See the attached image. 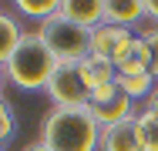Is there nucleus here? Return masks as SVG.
Masks as SVG:
<instances>
[{
  "label": "nucleus",
  "instance_id": "nucleus-20",
  "mask_svg": "<svg viewBox=\"0 0 158 151\" xmlns=\"http://www.w3.org/2000/svg\"><path fill=\"white\" fill-rule=\"evenodd\" d=\"M24 151H51V148H47L44 141H34V145H27V148H24Z\"/></svg>",
  "mask_w": 158,
  "mask_h": 151
},
{
  "label": "nucleus",
  "instance_id": "nucleus-10",
  "mask_svg": "<svg viewBox=\"0 0 158 151\" xmlns=\"http://www.w3.org/2000/svg\"><path fill=\"white\" fill-rule=\"evenodd\" d=\"M141 17H145V3L141 0H104V24L131 27Z\"/></svg>",
  "mask_w": 158,
  "mask_h": 151
},
{
  "label": "nucleus",
  "instance_id": "nucleus-4",
  "mask_svg": "<svg viewBox=\"0 0 158 151\" xmlns=\"http://www.w3.org/2000/svg\"><path fill=\"white\" fill-rule=\"evenodd\" d=\"M44 91L54 101V108H88V101H91V91L84 84L77 64H57Z\"/></svg>",
  "mask_w": 158,
  "mask_h": 151
},
{
  "label": "nucleus",
  "instance_id": "nucleus-18",
  "mask_svg": "<svg viewBox=\"0 0 158 151\" xmlns=\"http://www.w3.org/2000/svg\"><path fill=\"white\" fill-rule=\"evenodd\" d=\"M141 3H145V17L155 20V27H158V0H141Z\"/></svg>",
  "mask_w": 158,
  "mask_h": 151
},
{
  "label": "nucleus",
  "instance_id": "nucleus-22",
  "mask_svg": "<svg viewBox=\"0 0 158 151\" xmlns=\"http://www.w3.org/2000/svg\"><path fill=\"white\" fill-rule=\"evenodd\" d=\"M0 151H3V148H0Z\"/></svg>",
  "mask_w": 158,
  "mask_h": 151
},
{
  "label": "nucleus",
  "instance_id": "nucleus-7",
  "mask_svg": "<svg viewBox=\"0 0 158 151\" xmlns=\"http://www.w3.org/2000/svg\"><path fill=\"white\" fill-rule=\"evenodd\" d=\"M98 151H141L135 118L118 121L111 128H101V145H98Z\"/></svg>",
  "mask_w": 158,
  "mask_h": 151
},
{
  "label": "nucleus",
  "instance_id": "nucleus-6",
  "mask_svg": "<svg viewBox=\"0 0 158 151\" xmlns=\"http://www.w3.org/2000/svg\"><path fill=\"white\" fill-rule=\"evenodd\" d=\"M88 111H91V118L98 121V128H111V124H118V121L135 118L131 97H128L121 88L114 91L111 97H91V101H88Z\"/></svg>",
  "mask_w": 158,
  "mask_h": 151
},
{
  "label": "nucleus",
  "instance_id": "nucleus-19",
  "mask_svg": "<svg viewBox=\"0 0 158 151\" xmlns=\"http://www.w3.org/2000/svg\"><path fill=\"white\" fill-rule=\"evenodd\" d=\"M145 108H148V111H155V114H158V88L152 91V97H148V104H145Z\"/></svg>",
  "mask_w": 158,
  "mask_h": 151
},
{
  "label": "nucleus",
  "instance_id": "nucleus-9",
  "mask_svg": "<svg viewBox=\"0 0 158 151\" xmlns=\"http://www.w3.org/2000/svg\"><path fill=\"white\" fill-rule=\"evenodd\" d=\"M61 14L81 27L94 30L98 24H104V0H61Z\"/></svg>",
  "mask_w": 158,
  "mask_h": 151
},
{
  "label": "nucleus",
  "instance_id": "nucleus-21",
  "mask_svg": "<svg viewBox=\"0 0 158 151\" xmlns=\"http://www.w3.org/2000/svg\"><path fill=\"white\" fill-rule=\"evenodd\" d=\"M0 84H3V67H0Z\"/></svg>",
  "mask_w": 158,
  "mask_h": 151
},
{
  "label": "nucleus",
  "instance_id": "nucleus-12",
  "mask_svg": "<svg viewBox=\"0 0 158 151\" xmlns=\"http://www.w3.org/2000/svg\"><path fill=\"white\" fill-rule=\"evenodd\" d=\"M20 40H24V30H20V24L10 17V14H3L0 10V67L10 60V54L20 47Z\"/></svg>",
  "mask_w": 158,
  "mask_h": 151
},
{
  "label": "nucleus",
  "instance_id": "nucleus-2",
  "mask_svg": "<svg viewBox=\"0 0 158 151\" xmlns=\"http://www.w3.org/2000/svg\"><path fill=\"white\" fill-rule=\"evenodd\" d=\"M54 67H57V57L47 51V44L37 34H24L20 47L3 64V77L20 91H44Z\"/></svg>",
  "mask_w": 158,
  "mask_h": 151
},
{
  "label": "nucleus",
  "instance_id": "nucleus-17",
  "mask_svg": "<svg viewBox=\"0 0 158 151\" xmlns=\"http://www.w3.org/2000/svg\"><path fill=\"white\" fill-rule=\"evenodd\" d=\"M141 37H145V44H148V57H152V77L158 81V27H148Z\"/></svg>",
  "mask_w": 158,
  "mask_h": 151
},
{
  "label": "nucleus",
  "instance_id": "nucleus-11",
  "mask_svg": "<svg viewBox=\"0 0 158 151\" xmlns=\"http://www.w3.org/2000/svg\"><path fill=\"white\" fill-rule=\"evenodd\" d=\"M77 67H81V77H84L88 91H98V88H104V84H114V81H118L114 64L104 60V57H84Z\"/></svg>",
  "mask_w": 158,
  "mask_h": 151
},
{
  "label": "nucleus",
  "instance_id": "nucleus-14",
  "mask_svg": "<svg viewBox=\"0 0 158 151\" xmlns=\"http://www.w3.org/2000/svg\"><path fill=\"white\" fill-rule=\"evenodd\" d=\"M135 124H138V141H141V151H158V114L145 108L141 114H135Z\"/></svg>",
  "mask_w": 158,
  "mask_h": 151
},
{
  "label": "nucleus",
  "instance_id": "nucleus-15",
  "mask_svg": "<svg viewBox=\"0 0 158 151\" xmlns=\"http://www.w3.org/2000/svg\"><path fill=\"white\" fill-rule=\"evenodd\" d=\"M17 7V14H24V17H34V20H51L57 10H61V0H17L14 3Z\"/></svg>",
  "mask_w": 158,
  "mask_h": 151
},
{
  "label": "nucleus",
  "instance_id": "nucleus-3",
  "mask_svg": "<svg viewBox=\"0 0 158 151\" xmlns=\"http://www.w3.org/2000/svg\"><path fill=\"white\" fill-rule=\"evenodd\" d=\"M37 37L47 44V51L57 57V64H81L91 57V30L67 20L61 10L37 27Z\"/></svg>",
  "mask_w": 158,
  "mask_h": 151
},
{
  "label": "nucleus",
  "instance_id": "nucleus-16",
  "mask_svg": "<svg viewBox=\"0 0 158 151\" xmlns=\"http://www.w3.org/2000/svg\"><path fill=\"white\" fill-rule=\"evenodd\" d=\"M10 134H14V111L7 104V97L0 94V141H7Z\"/></svg>",
  "mask_w": 158,
  "mask_h": 151
},
{
  "label": "nucleus",
  "instance_id": "nucleus-8",
  "mask_svg": "<svg viewBox=\"0 0 158 151\" xmlns=\"http://www.w3.org/2000/svg\"><path fill=\"white\" fill-rule=\"evenodd\" d=\"M118 74H152V57H148V44L141 34H135V40L114 57Z\"/></svg>",
  "mask_w": 158,
  "mask_h": 151
},
{
  "label": "nucleus",
  "instance_id": "nucleus-5",
  "mask_svg": "<svg viewBox=\"0 0 158 151\" xmlns=\"http://www.w3.org/2000/svg\"><path fill=\"white\" fill-rule=\"evenodd\" d=\"M135 40L131 27H114V24H98L91 30V57H104L114 64V57Z\"/></svg>",
  "mask_w": 158,
  "mask_h": 151
},
{
  "label": "nucleus",
  "instance_id": "nucleus-13",
  "mask_svg": "<svg viewBox=\"0 0 158 151\" xmlns=\"http://www.w3.org/2000/svg\"><path fill=\"white\" fill-rule=\"evenodd\" d=\"M118 88L125 91L128 97L135 101V97H152V91L158 88V81L152 77V74H118Z\"/></svg>",
  "mask_w": 158,
  "mask_h": 151
},
{
  "label": "nucleus",
  "instance_id": "nucleus-1",
  "mask_svg": "<svg viewBox=\"0 0 158 151\" xmlns=\"http://www.w3.org/2000/svg\"><path fill=\"white\" fill-rule=\"evenodd\" d=\"M40 141L51 151H98L101 128L88 108H51L40 121Z\"/></svg>",
  "mask_w": 158,
  "mask_h": 151
}]
</instances>
